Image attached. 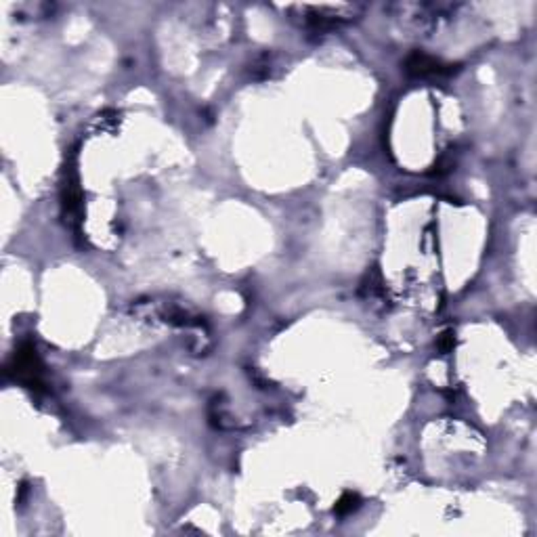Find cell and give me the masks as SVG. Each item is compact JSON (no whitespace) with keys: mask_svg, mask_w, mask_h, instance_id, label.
Instances as JSON below:
<instances>
[{"mask_svg":"<svg viewBox=\"0 0 537 537\" xmlns=\"http://www.w3.org/2000/svg\"><path fill=\"white\" fill-rule=\"evenodd\" d=\"M11 370L15 372V378H19L24 384H28L30 388H38L40 384V372H42V363H40L36 348L32 345H24L15 355H13V365Z\"/></svg>","mask_w":537,"mask_h":537,"instance_id":"cell-1","label":"cell"},{"mask_svg":"<svg viewBox=\"0 0 537 537\" xmlns=\"http://www.w3.org/2000/svg\"><path fill=\"white\" fill-rule=\"evenodd\" d=\"M405 72L412 74V76L418 78H430V76H447L454 72V66H447L426 53H412L405 61Z\"/></svg>","mask_w":537,"mask_h":537,"instance_id":"cell-2","label":"cell"},{"mask_svg":"<svg viewBox=\"0 0 537 537\" xmlns=\"http://www.w3.org/2000/svg\"><path fill=\"white\" fill-rule=\"evenodd\" d=\"M359 504H361V499L357 494H345L343 498L336 501V506H334V512L338 514V516H345V514H350V512H355L357 508H359Z\"/></svg>","mask_w":537,"mask_h":537,"instance_id":"cell-3","label":"cell"},{"mask_svg":"<svg viewBox=\"0 0 537 537\" xmlns=\"http://www.w3.org/2000/svg\"><path fill=\"white\" fill-rule=\"evenodd\" d=\"M454 343H456V340H454V334H452V332H447V334H443V336H441V340H439V348H441L443 353H449V350L454 348Z\"/></svg>","mask_w":537,"mask_h":537,"instance_id":"cell-4","label":"cell"}]
</instances>
